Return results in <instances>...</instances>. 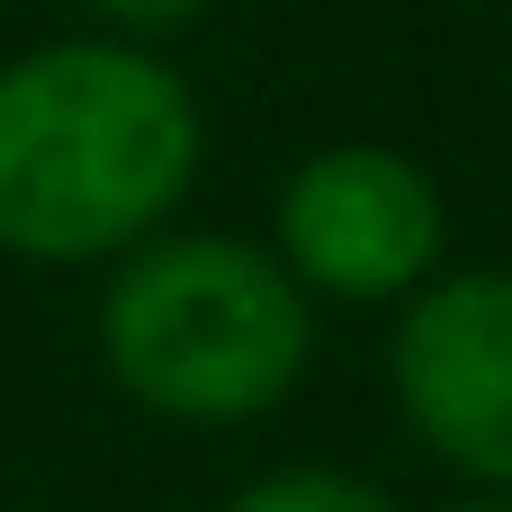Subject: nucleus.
I'll return each instance as SVG.
<instances>
[{
    "instance_id": "obj_1",
    "label": "nucleus",
    "mask_w": 512,
    "mask_h": 512,
    "mask_svg": "<svg viewBox=\"0 0 512 512\" xmlns=\"http://www.w3.org/2000/svg\"><path fill=\"white\" fill-rule=\"evenodd\" d=\"M207 117L162 45L54 36L0 63V252L36 270L126 261L198 180Z\"/></svg>"
},
{
    "instance_id": "obj_4",
    "label": "nucleus",
    "mask_w": 512,
    "mask_h": 512,
    "mask_svg": "<svg viewBox=\"0 0 512 512\" xmlns=\"http://www.w3.org/2000/svg\"><path fill=\"white\" fill-rule=\"evenodd\" d=\"M387 387L405 432L477 495H512V270H441L396 306Z\"/></svg>"
},
{
    "instance_id": "obj_5",
    "label": "nucleus",
    "mask_w": 512,
    "mask_h": 512,
    "mask_svg": "<svg viewBox=\"0 0 512 512\" xmlns=\"http://www.w3.org/2000/svg\"><path fill=\"white\" fill-rule=\"evenodd\" d=\"M216 512H396V495L351 468H270V477L234 486Z\"/></svg>"
},
{
    "instance_id": "obj_2",
    "label": "nucleus",
    "mask_w": 512,
    "mask_h": 512,
    "mask_svg": "<svg viewBox=\"0 0 512 512\" xmlns=\"http://www.w3.org/2000/svg\"><path fill=\"white\" fill-rule=\"evenodd\" d=\"M99 360L162 423H261L315 360V297L270 243L162 225L99 297Z\"/></svg>"
},
{
    "instance_id": "obj_6",
    "label": "nucleus",
    "mask_w": 512,
    "mask_h": 512,
    "mask_svg": "<svg viewBox=\"0 0 512 512\" xmlns=\"http://www.w3.org/2000/svg\"><path fill=\"white\" fill-rule=\"evenodd\" d=\"M81 9L99 18V36H135V45H162L207 18V0H81Z\"/></svg>"
},
{
    "instance_id": "obj_3",
    "label": "nucleus",
    "mask_w": 512,
    "mask_h": 512,
    "mask_svg": "<svg viewBox=\"0 0 512 512\" xmlns=\"http://www.w3.org/2000/svg\"><path fill=\"white\" fill-rule=\"evenodd\" d=\"M270 252L324 306H405L423 279H441L450 198L396 144H324L279 180Z\"/></svg>"
},
{
    "instance_id": "obj_7",
    "label": "nucleus",
    "mask_w": 512,
    "mask_h": 512,
    "mask_svg": "<svg viewBox=\"0 0 512 512\" xmlns=\"http://www.w3.org/2000/svg\"><path fill=\"white\" fill-rule=\"evenodd\" d=\"M450 512H512V495H459Z\"/></svg>"
}]
</instances>
